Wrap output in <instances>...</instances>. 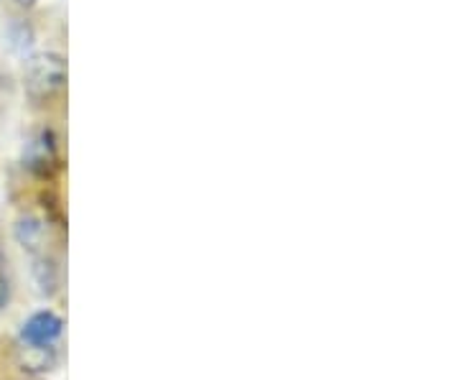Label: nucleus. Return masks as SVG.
I'll return each mask as SVG.
<instances>
[{
    "label": "nucleus",
    "instance_id": "f257e3e1",
    "mask_svg": "<svg viewBox=\"0 0 458 380\" xmlns=\"http://www.w3.org/2000/svg\"><path fill=\"white\" fill-rule=\"evenodd\" d=\"M21 87L29 113H62L69 99V56L62 39L38 41L21 56Z\"/></svg>",
    "mask_w": 458,
    "mask_h": 380
},
{
    "label": "nucleus",
    "instance_id": "f03ea898",
    "mask_svg": "<svg viewBox=\"0 0 458 380\" xmlns=\"http://www.w3.org/2000/svg\"><path fill=\"white\" fill-rule=\"evenodd\" d=\"M66 116H31L21 146V168L23 177H29V182L62 184L66 171Z\"/></svg>",
    "mask_w": 458,
    "mask_h": 380
},
{
    "label": "nucleus",
    "instance_id": "7ed1b4c3",
    "mask_svg": "<svg viewBox=\"0 0 458 380\" xmlns=\"http://www.w3.org/2000/svg\"><path fill=\"white\" fill-rule=\"evenodd\" d=\"M11 18H36L44 13V0H0Z\"/></svg>",
    "mask_w": 458,
    "mask_h": 380
}]
</instances>
